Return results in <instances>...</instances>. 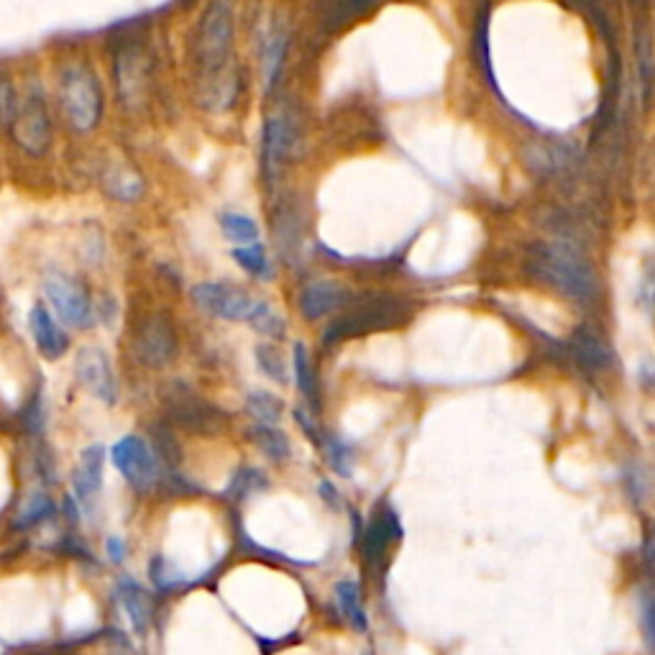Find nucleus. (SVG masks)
<instances>
[{
  "instance_id": "nucleus-18",
  "label": "nucleus",
  "mask_w": 655,
  "mask_h": 655,
  "mask_svg": "<svg viewBox=\"0 0 655 655\" xmlns=\"http://www.w3.org/2000/svg\"><path fill=\"white\" fill-rule=\"evenodd\" d=\"M144 57H141L139 44H126L116 57V77L121 98H134L139 95L141 85H144Z\"/></svg>"
},
{
  "instance_id": "nucleus-2",
  "label": "nucleus",
  "mask_w": 655,
  "mask_h": 655,
  "mask_svg": "<svg viewBox=\"0 0 655 655\" xmlns=\"http://www.w3.org/2000/svg\"><path fill=\"white\" fill-rule=\"evenodd\" d=\"M57 103L75 134H90L103 121L105 95L95 67L85 59H70L59 67Z\"/></svg>"
},
{
  "instance_id": "nucleus-34",
  "label": "nucleus",
  "mask_w": 655,
  "mask_h": 655,
  "mask_svg": "<svg viewBox=\"0 0 655 655\" xmlns=\"http://www.w3.org/2000/svg\"><path fill=\"white\" fill-rule=\"evenodd\" d=\"M233 261H236L244 272L254 274V277H264V274H269L267 251L261 249L259 244L238 246V249H233Z\"/></svg>"
},
{
  "instance_id": "nucleus-14",
  "label": "nucleus",
  "mask_w": 655,
  "mask_h": 655,
  "mask_svg": "<svg viewBox=\"0 0 655 655\" xmlns=\"http://www.w3.org/2000/svg\"><path fill=\"white\" fill-rule=\"evenodd\" d=\"M348 295L351 292L343 285H338V282H333V279H320V282H310L308 287H302L297 305H300L302 318L318 320L343 308L351 300Z\"/></svg>"
},
{
  "instance_id": "nucleus-3",
  "label": "nucleus",
  "mask_w": 655,
  "mask_h": 655,
  "mask_svg": "<svg viewBox=\"0 0 655 655\" xmlns=\"http://www.w3.org/2000/svg\"><path fill=\"white\" fill-rule=\"evenodd\" d=\"M236 8L233 0H210L195 31L192 54L200 64V75L208 77L228 67L233 39H236Z\"/></svg>"
},
{
  "instance_id": "nucleus-17",
  "label": "nucleus",
  "mask_w": 655,
  "mask_h": 655,
  "mask_svg": "<svg viewBox=\"0 0 655 655\" xmlns=\"http://www.w3.org/2000/svg\"><path fill=\"white\" fill-rule=\"evenodd\" d=\"M569 348L574 359L589 371H607L615 364V354L609 351L604 338L594 333L592 328H576L569 338Z\"/></svg>"
},
{
  "instance_id": "nucleus-8",
  "label": "nucleus",
  "mask_w": 655,
  "mask_h": 655,
  "mask_svg": "<svg viewBox=\"0 0 655 655\" xmlns=\"http://www.w3.org/2000/svg\"><path fill=\"white\" fill-rule=\"evenodd\" d=\"M111 461L128 484L139 492H149L157 487L162 466L157 453L141 435H123L121 441L111 448Z\"/></svg>"
},
{
  "instance_id": "nucleus-9",
  "label": "nucleus",
  "mask_w": 655,
  "mask_h": 655,
  "mask_svg": "<svg viewBox=\"0 0 655 655\" xmlns=\"http://www.w3.org/2000/svg\"><path fill=\"white\" fill-rule=\"evenodd\" d=\"M136 356L149 369H167L180 351V341H177V328H174L172 318L167 313L149 315L141 323L139 333L134 338Z\"/></svg>"
},
{
  "instance_id": "nucleus-35",
  "label": "nucleus",
  "mask_w": 655,
  "mask_h": 655,
  "mask_svg": "<svg viewBox=\"0 0 655 655\" xmlns=\"http://www.w3.org/2000/svg\"><path fill=\"white\" fill-rule=\"evenodd\" d=\"M105 551H108L113 563H121L123 558H126V543H123V538L113 535V538L105 540Z\"/></svg>"
},
{
  "instance_id": "nucleus-19",
  "label": "nucleus",
  "mask_w": 655,
  "mask_h": 655,
  "mask_svg": "<svg viewBox=\"0 0 655 655\" xmlns=\"http://www.w3.org/2000/svg\"><path fill=\"white\" fill-rule=\"evenodd\" d=\"M379 6V0H328V6L323 8V29L325 34H338L346 26L356 24L359 18L371 13Z\"/></svg>"
},
{
  "instance_id": "nucleus-12",
  "label": "nucleus",
  "mask_w": 655,
  "mask_h": 655,
  "mask_svg": "<svg viewBox=\"0 0 655 655\" xmlns=\"http://www.w3.org/2000/svg\"><path fill=\"white\" fill-rule=\"evenodd\" d=\"M402 538V525L397 520L395 510L382 502L374 507L369 525L364 530V561L371 571H382L389 561V548Z\"/></svg>"
},
{
  "instance_id": "nucleus-24",
  "label": "nucleus",
  "mask_w": 655,
  "mask_h": 655,
  "mask_svg": "<svg viewBox=\"0 0 655 655\" xmlns=\"http://www.w3.org/2000/svg\"><path fill=\"white\" fill-rule=\"evenodd\" d=\"M287 52V29H272V34L267 36V44H264V80H267V87H274V82L279 80V72H282V62H285Z\"/></svg>"
},
{
  "instance_id": "nucleus-11",
  "label": "nucleus",
  "mask_w": 655,
  "mask_h": 655,
  "mask_svg": "<svg viewBox=\"0 0 655 655\" xmlns=\"http://www.w3.org/2000/svg\"><path fill=\"white\" fill-rule=\"evenodd\" d=\"M75 377L82 387L93 397H98L103 405H116L118 402V379L113 371L111 359L103 348L85 346L75 356Z\"/></svg>"
},
{
  "instance_id": "nucleus-15",
  "label": "nucleus",
  "mask_w": 655,
  "mask_h": 655,
  "mask_svg": "<svg viewBox=\"0 0 655 655\" xmlns=\"http://www.w3.org/2000/svg\"><path fill=\"white\" fill-rule=\"evenodd\" d=\"M292 144H295V123L290 116L274 113L264 126V177L269 182L277 177V169L290 154Z\"/></svg>"
},
{
  "instance_id": "nucleus-28",
  "label": "nucleus",
  "mask_w": 655,
  "mask_h": 655,
  "mask_svg": "<svg viewBox=\"0 0 655 655\" xmlns=\"http://www.w3.org/2000/svg\"><path fill=\"white\" fill-rule=\"evenodd\" d=\"M269 487V479L261 474L259 469H251V466H244L233 474L231 484L226 489V497H231L233 502H244L251 494L261 492V489Z\"/></svg>"
},
{
  "instance_id": "nucleus-30",
  "label": "nucleus",
  "mask_w": 655,
  "mask_h": 655,
  "mask_svg": "<svg viewBox=\"0 0 655 655\" xmlns=\"http://www.w3.org/2000/svg\"><path fill=\"white\" fill-rule=\"evenodd\" d=\"M246 410L249 415H254L261 425H274L279 418H282V400L274 397L272 392H251L246 397Z\"/></svg>"
},
{
  "instance_id": "nucleus-26",
  "label": "nucleus",
  "mask_w": 655,
  "mask_h": 655,
  "mask_svg": "<svg viewBox=\"0 0 655 655\" xmlns=\"http://www.w3.org/2000/svg\"><path fill=\"white\" fill-rule=\"evenodd\" d=\"M52 512H54V502L47 492H41V489L39 492H31L29 499L24 502V507L18 510L16 528L18 530L36 528V525H41L44 520H49Z\"/></svg>"
},
{
  "instance_id": "nucleus-27",
  "label": "nucleus",
  "mask_w": 655,
  "mask_h": 655,
  "mask_svg": "<svg viewBox=\"0 0 655 655\" xmlns=\"http://www.w3.org/2000/svg\"><path fill=\"white\" fill-rule=\"evenodd\" d=\"M105 190L108 195L116 200H131L141 198V192H144V182L139 180V174L128 172V169H111V172L105 174Z\"/></svg>"
},
{
  "instance_id": "nucleus-7",
  "label": "nucleus",
  "mask_w": 655,
  "mask_h": 655,
  "mask_svg": "<svg viewBox=\"0 0 655 655\" xmlns=\"http://www.w3.org/2000/svg\"><path fill=\"white\" fill-rule=\"evenodd\" d=\"M164 412L169 423L195 435H215L228 425L226 412L195 395L185 384H174V389H169L164 397Z\"/></svg>"
},
{
  "instance_id": "nucleus-32",
  "label": "nucleus",
  "mask_w": 655,
  "mask_h": 655,
  "mask_svg": "<svg viewBox=\"0 0 655 655\" xmlns=\"http://www.w3.org/2000/svg\"><path fill=\"white\" fill-rule=\"evenodd\" d=\"M325 458H328V464L338 471L341 476H351L354 474V451L348 448V443H343L341 438L336 435H325Z\"/></svg>"
},
{
  "instance_id": "nucleus-5",
  "label": "nucleus",
  "mask_w": 655,
  "mask_h": 655,
  "mask_svg": "<svg viewBox=\"0 0 655 655\" xmlns=\"http://www.w3.org/2000/svg\"><path fill=\"white\" fill-rule=\"evenodd\" d=\"M6 136L24 151L26 157H47L54 144V123L47 95L41 87H29L21 93L16 116H13Z\"/></svg>"
},
{
  "instance_id": "nucleus-23",
  "label": "nucleus",
  "mask_w": 655,
  "mask_h": 655,
  "mask_svg": "<svg viewBox=\"0 0 655 655\" xmlns=\"http://www.w3.org/2000/svg\"><path fill=\"white\" fill-rule=\"evenodd\" d=\"M246 323H249L256 333L274 338V341H282L287 333L285 318H282L272 305H267V302H254V308H251Z\"/></svg>"
},
{
  "instance_id": "nucleus-4",
  "label": "nucleus",
  "mask_w": 655,
  "mask_h": 655,
  "mask_svg": "<svg viewBox=\"0 0 655 655\" xmlns=\"http://www.w3.org/2000/svg\"><path fill=\"white\" fill-rule=\"evenodd\" d=\"M410 318V308L397 297H366L356 302L354 308L343 313L341 318L333 320L323 331V346H336V343L348 341V338L364 336L371 331H384V328H397Z\"/></svg>"
},
{
  "instance_id": "nucleus-6",
  "label": "nucleus",
  "mask_w": 655,
  "mask_h": 655,
  "mask_svg": "<svg viewBox=\"0 0 655 655\" xmlns=\"http://www.w3.org/2000/svg\"><path fill=\"white\" fill-rule=\"evenodd\" d=\"M41 292H44V305L52 310L54 318L72 331H85L93 325L95 310H93V297L87 290L85 282L67 272H49L41 282Z\"/></svg>"
},
{
  "instance_id": "nucleus-29",
  "label": "nucleus",
  "mask_w": 655,
  "mask_h": 655,
  "mask_svg": "<svg viewBox=\"0 0 655 655\" xmlns=\"http://www.w3.org/2000/svg\"><path fill=\"white\" fill-rule=\"evenodd\" d=\"M221 228L226 233V238L236 241L241 246H249L259 241V226H256L254 218L241 213H223L221 215Z\"/></svg>"
},
{
  "instance_id": "nucleus-33",
  "label": "nucleus",
  "mask_w": 655,
  "mask_h": 655,
  "mask_svg": "<svg viewBox=\"0 0 655 655\" xmlns=\"http://www.w3.org/2000/svg\"><path fill=\"white\" fill-rule=\"evenodd\" d=\"M18 98H21V90L13 82V77L0 70V131H8V126H11L13 116H16Z\"/></svg>"
},
{
  "instance_id": "nucleus-22",
  "label": "nucleus",
  "mask_w": 655,
  "mask_h": 655,
  "mask_svg": "<svg viewBox=\"0 0 655 655\" xmlns=\"http://www.w3.org/2000/svg\"><path fill=\"white\" fill-rule=\"evenodd\" d=\"M251 441H254V446L259 448L261 453L267 458H272V461H285V458H290L292 453V446H290V438H287L285 433L279 428H274V425H254L251 428Z\"/></svg>"
},
{
  "instance_id": "nucleus-36",
  "label": "nucleus",
  "mask_w": 655,
  "mask_h": 655,
  "mask_svg": "<svg viewBox=\"0 0 655 655\" xmlns=\"http://www.w3.org/2000/svg\"><path fill=\"white\" fill-rule=\"evenodd\" d=\"M320 492H323L325 499H331V505L336 507V510H338V507H341V499L336 497V489H333V484L323 482V484H320Z\"/></svg>"
},
{
  "instance_id": "nucleus-10",
  "label": "nucleus",
  "mask_w": 655,
  "mask_h": 655,
  "mask_svg": "<svg viewBox=\"0 0 655 655\" xmlns=\"http://www.w3.org/2000/svg\"><path fill=\"white\" fill-rule=\"evenodd\" d=\"M190 300L200 313L210 315V318L228 320V323H241V320L246 323L251 308H254V300L246 292L236 290L231 285H215V282H203V285L192 287Z\"/></svg>"
},
{
  "instance_id": "nucleus-21",
  "label": "nucleus",
  "mask_w": 655,
  "mask_h": 655,
  "mask_svg": "<svg viewBox=\"0 0 655 655\" xmlns=\"http://www.w3.org/2000/svg\"><path fill=\"white\" fill-rule=\"evenodd\" d=\"M336 599L338 607H341V615L346 617L348 625L364 635V632L369 630V617H366L364 604H361L359 584H356L354 579H341L336 584Z\"/></svg>"
},
{
  "instance_id": "nucleus-20",
  "label": "nucleus",
  "mask_w": 655,
  "mask_h": 655,
  "mask_svg": "<svg viewBox=\"0 0 655 655\" xmlns=\"http://www.w3.org/2000/svg\"><path fill=\"white\" fill-rule=\"evenodd\" d=\"M118 599H121L123 609H126V615H128V620H131V625H134V630L144 635L146 627H149V617H151L149 594H146L134 579L123 576V579L118 581Z\"/></svg>"
},
{
  "instance_id": "nucleus-13",
  "label": "nucleus",
  "mask_w": 655,
  "mask_h": 655,
  "mask_svg": "<svg viewBox=\"0 0 655 655\" xmlns=\"http://www.w3.org/2000/svg\"><path fill=\"white\" fill-rule=\"evenodd\" d=\"M29 331L36 351L47 361H59L70 351V333L64 331V325L44 302H34V308L29 310Z\"/></svg>"
},
{
  "instance_id": "nucleus-25",
  "label": "nucleus",
  "mask_w": 655,
  "mask_h": 655,
  "mask_svg": "<svg viewBox=\"0 0 655 655\" xmlns=\"http://www.w3.org/2000/svg\"><path fill=\"white\" fill-rule=\"evenodd\" d=\"M295 379L300 395L310 402L313 407H318L320 395H318V377H315L313 361L308 356V348L297 343L295 346Z\"/></svg>"
},
{
  "instance_id": "nucleus-16",
  "label": "nucleus",
  "mask_w": 655,
  "mask_h": 655,
  "mask_svg": "<svg viewBox=\"0 0 655 655\" xmlns=\"http://www.w3.org/2000/svg\"><path fill=\"white\" fill-rule=\"evenodd\" d=\"M103 464V446H90L82 451L80 464L72 471V489H75V499L80 505H93V499L98 497L100 487H103Z\"/></svg>"
},
{
  "instance_id": "nucleus-31",
  "label": "nucleus",
  "mask_w": 655,
  "mask_h": 655,
  "mask_svg": "<svg viewBox=\"0 0 655 655\" xmlns=\"http://www.w3.org/2000/svg\"><path fill=\"white\" fill-rule=\"evenodd\" d=\"M256 361H259V369L264 371L269 379H274L277 384L287 382V361L285 356L279 354L277 346H269V343L256 346Z\"/></svg>"
},
{
  "instance_id": "nucleus-1",
  "label": "nucleus",
  "mask_w": 655,
  "mask_h": 655,
  "mask_svg": "<svg viewBox=\"0 0 655 655\" xmlns=\"http://www.w3.org/2000/svg\"><path fill=\"white\" fill-rule=\"evenodd\" d=\"M528 269L540 282L579 305L594 302L599 292L594 267L569 244H538L530 251Z\"/></svg>"
}]
</instances>
